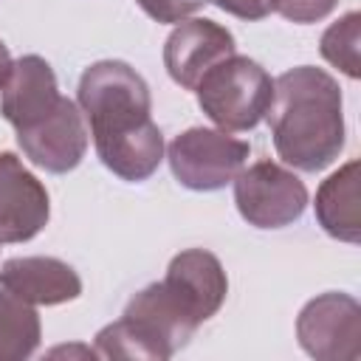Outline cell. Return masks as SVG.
Returning <instances> with one entry per match:
<instances>
[{
    "label": "cell",
    "instance_id": "ffe728a7",
    "mask_svg": "<svg viewBox=\"0 0 361 361\" xmlns=\"http://www.w3.org/2000/svg\"><path fill=\"white\" fill-rule=\"evenodd\" d=\"M8 65H11V54H8V45L0 39V85H3V79H6Z\"/></svg>",
    "mask_w": 361,
    "mask_h": 361
},
{
    "label": "cell",
    "instance_id": "8992f818",
    "mask_svg": "<svg viewBox=\"0 0 361 361\" xmlns=\"http://www.w3.org/2000/svg\"><path fill=\"white\" fill-rule=\"evenodd\" d=\"M231 183L237 212L254 228L293 226L307 209V186L276 161L243 166Z\"/></svg>",
    "mask_w": 361,
    "mask_h": 361
},
{
    "label": "cell",
    "instance_id": "5b68a950",
    "mask_svg": "<svg viewBox=\"0 0 361 361\" xmlns=\"http://www.w3.org/2000/svg\"><path fill=\"white\" fill-rule=\"evenodd\" d=\"M251 144L220 127H189L166 149L175 180L192 192H217L248 164Z\"/></svg>",
    "mask_w": 361,
    "mask_h": 361
},
{
    "label": "cell",
    "instance_id": "30bf717a",
    "mask_svg": "<svg viewBox=\"0 0 361 361\" xmlns=\"http://www.w3.org/2000/svg\"><path fill=\"white\" fill-rule=\"evenodd\" d=\"M87 135L90 133L85 127L79 104L62 96L54 113H48L34 127L17 133V144L34 166L54 175H65L82 164L87 152Z\"/></svg>",
    "mask_w": 361,
    "mask_h": 361
},
{
    "label": "cell",
    "instance_id": "d6986e66",
    "mask_svg": "<svg viewBox=\"0 0 361 361\" xmlns=\"http://www.w3.org/2000/svg\"><path fill=\"white\" fill-rule=\"evenodd\" d=\"M214 3L220 11L231 14V17H240V20H248V23H257V20H265L274 6L271 0H209Z\"/></svg>",
    "mask_w": 361,
    "mask_h": 361
},
{
    "label": "cell",
    "instance_id": "3957f363",
    "mask_svg": "<svg viewBox=\"0 0 361 361\" xmlns=\"http://www.w3.org/2000/svg\"><path fill=\"white\" fill-rule=\"evenodd\" d=\"M195 330L166 299L161 282H152L124 305L121 319L96 333V355L164 361L183 350Z\"/></svg>",
    "mask_w": 361,
    "mask_h": 361
},
{
    "label": "cell",
    "instance_id": "7a4b0ae2",
    "mask_svg": "<svg viewBox=\"0 0 361 361\" xmlns=\"http://www.w3.org/2000/svg\"><path fill=\"white\" fill-rule=\"evenodd\" d=\"M268 127L276 155L299 172H322L344 149V102L338 82L316 65L274 79Z\"/></svg>",
    "mask_w": 361,
    "mask_h": 361
},
{
    "label": "cell",
    "instance_id": "9c48e42d",
    "mask_svg": "<svg viewBox=\"0 0 361 361\" xmlns=\"http://www.w3.org/2000/svg\"><path fill=\"white\" fill-rule=\"evenodd\" d=\"M237 54L234 34L206 17L180 20L164 42V68L175 85L195 90L200 79L223 59Z\"/></svg>",
    "mask_w": 361,
    "mask_h": 361
},
{
    "label": "cell",
    "instance_id": "4fadbf2b",
    "mask_svg": "<svg viewBox=\"0 0 361 361\" xmlns=\"http://www.w3.org/2000/svg\"><path fill=\"white\" fill-rule=\"evenodd\" d=\"M0 288L28 305H62L82 296L79 274L56 257H11L0 265Z\"/></svg>",
    "mask_w": 361,
    "mask_h": 361
},
{
    "label": "cell",
    "instance_id": "7c38bea8",
    "mask_svg": "<svg viewBox=\"0 0 361 361\" xmlns=\"http://www.w3.org/2000/svg\"><path fill=\"white\" fill-rule=\"evenodd\" d=\"M59 99L62 93L56 85V73L39 54L11 59L0 85V113L14 127V133L42 121L48 113L56 110Z\"/></svg>",
    "mask_w": 361,
    "mask_h": 361
},
{
    "label": "cell",
    "instance_id": "6da1fadb",
    "mask_svg": "<svg viewBox=\"0 0 361 361\" xmlns=\"http://www.w3.org/2000/svg\"><path fill=\"white\" fill-rule=\"evenodd\" d=\"M76 104L90 124L99 161L121 180L141 183L164 161V133L152 121V96L144 76L121 59L85 68Z\"/></svg>",
    "mask_w": 361,
    "mask_h": 361
},
{
    "label": "cell",
    "instance_id": "9a60e30c",
    "mask_svg": "<svg viewBox=\"0 0 361 361\" xmlns=\"http://www.w3.org/2000/svg\"><path fill=\"white\" fill-rule=\"evenodd\" d=\"M42 338L39 313L11 290L0 288V361H25Z\"/></svg>",
    "mask_w": 361,
    "mask_h": 361
},
{
    "label": "cell",
    "instance_id": "2e32d148",
    "mask_svg": "<svg viewBox=\"0 0 361 361\" xmlns=\"http://www.w3.org/2000/svg\"><path fill=\"white\" fill-rule=\"evenodd\" d=\"M358 45H361V14L358 11H347L344 17L330 23L324 28L322 39H319L322 56L350 79L361 76V51H358Z\"/></svg>",
    "mask_w": 361,
    "mask_h": 361
},
{
    "label": "cell",
    "instance_id": "5bb4252c",
    "mask_svg": "<svg viewBox=\"0 0 361 361\" xmlns=\"http://www.w3.org/2000/svg\"><path fill=\"white\" fill-rule=\"evenodd\" d=\"M316 220L327 237L341 243L361 240V214H358V161H347L316 189Z\"/></svg>",
    "mask_w": 361,
    "mask_h": 361
},
{
    "label": "cell",
    "instance_id": "8fae6325",
    "mask_svg": "<svg viewBox=\"0 0 361 361\" xmlns=\"http://www.w3.org/2000/svg\"><path fill=\"white\" fill-rule=\"evenodd\" d=\"M51 217L45 183L14 155L0 152V243L34 240Z\"/></svg>",
    "mask_w": 361,
    "mask_h": 361
},
{
    "label": "cell",
    "instance_id": "277c9868",
    "mask_svg": "<svg viewBox=\"0 0 361 361\" xmlns=\"http://www.w3.org/2000/svg\"><path fill=\"white\" fill-rule=\"evenodd\" d=\"M195 93L200 110L220 130L248 133L268 113L274 96V79L259 62L231 54L200 79Z\"/></svg>",
    "mask_w": 361,
    "mask_h": 361
},
{
    "label": "cell",
    "instance_id": "e0dca14e",
    "mask_svg": "<svg viewBox=\"0 0 361 361\" xmlns=\"http://www.w3.org/2000/svg\"><path fill=\"white\" fill-rule=\"evenodd\" d=\"M271 6L285 20L299 23V25H307V23L324 20L338 6V0H271Z\"/></svg>",
    "mask_w": 361,
    "mask_h": 361
},
{
    "label": "cell",
    "instance_id": "ac0fdd59",
    "mask_svg": "<svg viewBox=\"0 0 361 361\" xmlns=\"http://www.w3.org/2000/svg\"><path fill=\"white\" fill-rule=\"evenodd\" d=\"M138 8L152 17L155 23H166V25H178L180 20H189L195 11H200L209 0H135Z\"/></svg>",
    "mask_w": 361,
    "mask_h": 361
},
{
    "label": "cell",
    "instance_id": "ba28073f",
    "mask_svg": "<svg viewBox=\"0 0 361 361\" xmlns=\"http://www.w3.org/2000/svg\"><path fill=\"white\" fill-rule=\"evenodd\" d=\"M166 299L180 310V316L200 327L209 322L226 302L228 276L223 262L206 248H186L175 254L161 279Z\"/></svg>",
    "mask_w": 361,
    "mask_h": 361
},
{
    "label": "cell",
    "instance_id": "52a82bcc",
    "mask_svg": "<svg viewBox=\"0 0 361 361\" xmlns=\"http://www.w3.org/2000/svg\"><path fill=\"white\" fill-rule=\"evenodd\" d=\"M296 338L316 361H355L361 355L358 299L338 290L313 296L296 316Z\"/></svg>",
    "mask_w": 361,
    "mask_h": 361
}]
</instances>
